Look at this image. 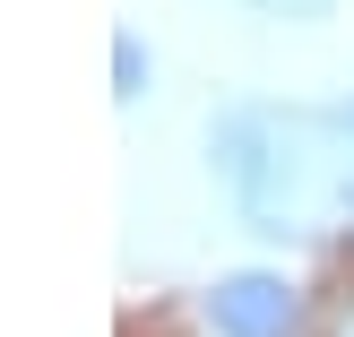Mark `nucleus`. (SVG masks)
Segmentation results:
<instances>
[{
    "mask_svg": "<svg viewBox=\"0 0 354 337\" xmlns=\"http://www.w3.org/2000/svg\"><path fill=\"white\" fill-rule=\"evenodd\" d=\"M311 138L320 121H286V113H234L216 130V165L259 234H303L311 208H354V173H320Z\"/></svg>",
    "mask_w": 354,
    "mask_h": 337,
    "instance_id": "1",
    "label": "nucleus"
},
{
    "mask_svg": "<svg viewBox=\"0 0 354 337\" xmlns=\"http://www.w3.org/2000/svg\"><path fill=\"white\" fill-rule=\"evenodd\" d=\"M207 329H216V337H294V329H303V303H294L286 277L234 268V277L207 286Z\"/></svg>",
    "mask_w": 354,
    "mask_h": 337,
    "instance_id": "2",
    "label": "nucleus"
},
{
    "mask_svg": "<svg viewBox=\"0 0 354 337\" xmlns=\"http://www.w3.org/2000/svg\"><path fill=\"white\" fill-rule=\"evenodd\" d=\"M113 69H121V86H113L121 104H130V95H147V52H138V35H121V44H113Z\"/></svg>",
    "mask_w": 354,
    "mask_h": 337,
    "instance_id": "3",
    "label": "nucleus"
},
{
    "mask_svg": "<svg viewBox=\"0 0 354 337\" xmlns=\"http://www.w3.org/2000/svg\"><path fill=\"white\" fill-rule=\"evenodd\" d=\"M259 9H277V17H320L328 0H259Z\"/></svg>",
    "mask_w": 354,
    "mask_h": 337,
    "instance_id": "4",
    "label": "nucleus"
},
{
    "mask_svg": "<svg viewBox=\"0 0 354 337\" xmlns=\"http://www.w3.org/2000/svg\"><path fill=\"white\" fill-rule=\"evenodd\" d=\"M337 337H354V311H346V320H337Z\"/></svg>",
    "mask_w": 354,
    "mask_h": 337,
    "instance_id": "5",
    "label": "nucleus"
},
{
    "mask_svg": "<svg viewBox=\"0 0 354 337\" xmlns=\"http://www.w3.org/2000/svg\"><path fill=\"white\" fill-rule=\"evenodd\" d=\"M346 130H354V104H346Z\"/></svg>",
    "mask_w": 354,
    "mask_h": 337,
    "instance_id": "6",
    "label": "nucleus"
}]
</instances>
